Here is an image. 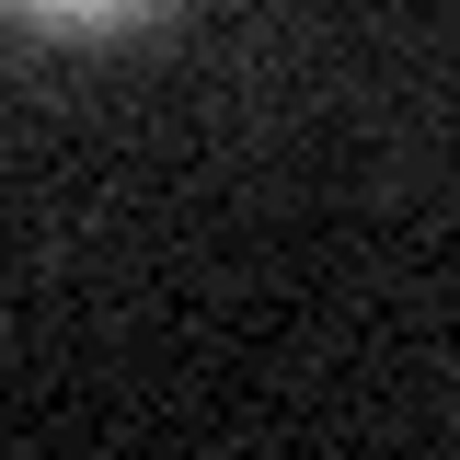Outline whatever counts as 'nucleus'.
Returning a JSON list of instances; mask_svg holds the SVG:
<instances>
[{
	"label": "nucleus",
	"mask_w": 460,
	"mask_h": 460,
	"mask_svg": "<svg viewBox=\"0 0 460 460\" xmlns=\"http://www.w3.org/2000/svg\"><path fill=\"white\" fill-rule=\"evenodd\" d=\"M23 23H47V35H104V23H138L150 0H12Z\"/></svg>",
	"instance_id": "obj_1"
}]
</instances>
